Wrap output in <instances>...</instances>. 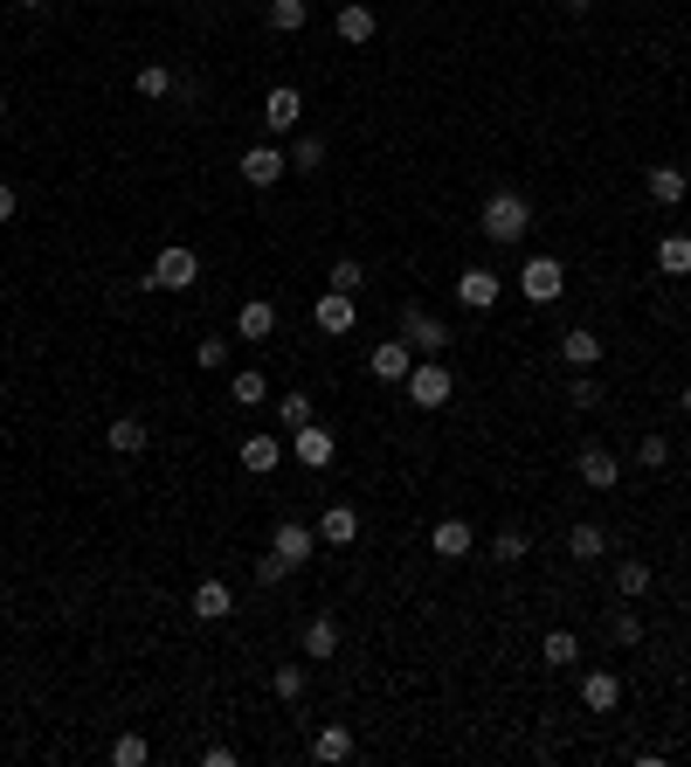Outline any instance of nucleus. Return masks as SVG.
Instances as JSON below:
<instances>
[{
    "mask_svg": "<svg viewBox=\"0 0 691 767\" xmlns=\"http://www.w3.org/2000/svg\"><path fill=\"white\" fill-rule=\"evenodd\" d=\"M477 229H484V242L512 250V242H526V229H533V201H526V194H512V187H498V194L484 201Z\"/></svg>",
    "mask_w": 691,
    "mask_h": 767,
    "instance_id": "1",
    "label": "nucleus"
},
{
    "mask_svg": "<svg viewBox=\"0 0 691 767\" xmlns=\"http://www.w3.org/2000/svg\"><path fill=\"white\" fill-rule=\"evenodd\" d=\"M194 277H201V256L187 250V242H174V250H159V256H153V270H145L139 284H145V291H187Z\"/></svg>",
    "mask_w": 691,
    "mask_h": 767,
    "instance_id": "2",
    "label": "nucleus"
},
{
    "mask_svg": "<svg viewBox=\"0 0 691 767\" xmlns=\"http://www.w3.org/2000/svg\"><path fill=\"white\" fill-rule=\"evenodd\" d=\"M401 387H408V401H415V408H450V395H457V381H450V367H443V360H415Z\"/></svg>",
    "mask_w": 691,
    "mask_h": 767,
    "instance_id": "3",
    "label": "nucleus"
},
{
    "mask_svg": "<svg viewBox=\"0 0 691 767\" xmlns=\"http://www.w3.org/2000/svg\"><path fill=\"white\" fill-rule=\"evenodd\" d=\"M291 457L305 463V471H332V457H340V436H332L325 422H305V429H291Z\"/></svg>",
    "mask_w": 691,
    "mask_h": 767,
    "instance_id": "4",
    "label": "nucleus"
},
{
    "mask_svg": "<svg viewBox=\"0 0 691 767\" xmlns=\"http://www.w3.org/2000/svg\"><path fill=\"white\" fill-rule=\"evenodd\" d=\"M519 291H526L533 305H553V297L567 291V270H560V256H526V270H519Z\"/></svg>",
    "mask_w": 691,
    "mask_h": 767,
    "instance_id": "5",
    "label": "nucleus"
},
{
    "mask_svg": "<svg viewBox=\"0 0 691 767\" xmlns=\"http://www.w3.org/2000/svg\"><path fill=\"white\" fill-rule=\"evenodd\" d=\"M401 340L415 353H428V360H443V353H450V325H443L436 311H401Z\"/></svg>",
    "mask_w": 691,
    "mask_h": 767,
    "instance_id": "6",
    "label": "nucleus"
},
{
    "mask_svg": "<svg viewBox=\"0 0 691 767\" xmlns=\"http://www.w3.org/2000/svg\"><path fill=\"white\" fill-rule=\"evenodd\" d=\"M235 166H242V180H249V187H277V180L291 174V153L270 139V145H249V153H242Z\"/></svg>",
    "mask_w": 691,
    "mask_h": 767,
    "instance_id": "7",
    "label": "nucleus"
},
{
    "mask_svg": "<svg viewBox=\"0 0 691 767\" xmlns=\"http://www.w3.org/2000/svg\"><path fill=\"white\" fill-rule=\"evenodd\" d=\"M574 471H581V484H588V491H615V484H623V457H615V450H602V443H588V450L574 457Z\"/></svg>",
    "mask_w": 691,
    "mask_h": 767,
    "instance_id": "8",
    "label": "nucleus"
},
{
    "mask_svg": "<svg viewBox=\"0 0 691 767\" xmlns=\"http://www.w3.org/2000/svg\"><path fill=\"white\" fill-rule=\"evenodd\" d=\"M297 118H305V98H297L291 84H277L270 98H264V132H270V139H291Z\"/></svg>",
    "mask_w": 691,
    "mask_h": 767,
    "instance_id": "9",
    "label": "nucleus"
},
{
    "mask_svg": "<svg viewBox=\"0 0 691 767\" xmlns=\"http://www.w3.org/2000/svg\"><path fill=\"white\" fill-rule=\"evenodd\" d=\"M311 318H319V332H332V340H346V332L360 325V305H353L346 291H325L319 305H311Z\"/></svg>",
    "mask_w": 691,
    "mask_h": 767,
    "instance_id": "10",
    "label": "nucleus"
},
{
    "mask_svg": "<svg viewBox=\"0 0 691 767\" xmlns=\"http://www.w3.org/2000/svg\"><path fill=\"white\" fill-rule=\"evenodd\" d=\"M367 367H373V381H408V367H415V346L408 340H381L367 353Z\"/></svg>",
    "mask_w": 691,
    "mask_h": 767,
    "instance_id": "11",
    "label": "nucleus"
},
{
    "mask_svg": "<svg viewBox=\"0 0 691 767\" xmlns=\"http://www.w3.org/2000/svg\"><path fill=\"white\" fill-rule=\"evenodd\" d=\"M332 28H340V42L360 49V42H373V35H381V14H373L367 0H340V22H332Z\"/></svg>",
    "mask_w": 691,
    "mask_h": 767,
    "instance_id": "12",
    "label": "nucleus"
},
{
    "mask_svg": "<svg viewBox=\"0 0 691 767\" xmlns=\"http://www.w3.org/2000/svg\"><path fill=\"white\" fill-rule=\"evenodd\" d=\"M498 291H506V284H498V270H463V277H457V305H463V311H491Z\"/></svg>",
    "mask_w": 691,
    "mask_h": 767,
    "instance_id": "13",
    "label": "nucleus"
},
{
    "mask_svg": "<svg viewBox=\"0 0 691 767\" xmlns=\"http://www.w3.org/2000/svg\"><path fill=\"white\" fill-rule=\"evenodd\" d=\"M353 539H360V512H353L346 498L325 504V512H319V547H353Z\"/></svg>",
    "mask_w": 691,
    "mask_h": 767,
    "instance_id": "14",
    "label": "nucleus"
},
{
    "mask_svg": "<svg viewBox=\"0 0 691 767\" xmlns=\"http://www.w3.org/2000/svg\"><path fill=\"white\" fill-rule=\"evenodd\" d=\"M270 332H277V305H270V297H249V305H242V311H235V340H249V346H264V340H270Z\"/></svg>",
    "mask_w": 691,
    "mask_h": 767,
    "instance_id": "15",
    "label": "nucleus"
},
{
    "mask_svg": "<svg viewBox=\"0 0 691 767\" xmlns=\"http://www.w3.org/2000/svg\"><path fill=\"white\" fill-rule=\"evenodd\" d=\"M242 471H249V477H270L277 471V463H284V443H277V436H242Z\"/></svg>",
    "mask_w": 691,
    "mask_h": 767,
    "instance_id": "16",
    "label": "nucleus"
},
{
    "mask_svg": "<svg viewBox=\"0 0 691 767\" xmlns=\"http://www.w3.org/2000/svg\"><path fill=\"white\" fill-rule=\"evenodd\" d=\"M581 705H588V713H615V705H623V678H615V670H588V678H581Z\"/></svg>",
    "mask_w": 691,
    "mask_h": 767,
    "instance_id": "17",
    "label": "nucleus"
},
{
    "mask_svg": "<svg viewBox=\"0 0 691 767\" xmlns=\"http://www.w3.org/2000/svg\"><path fill=\"white\" fill-rule=\"evenodd\" d=\"M194 615H201V623H229V615H235V588L229 581H201L194 588Z\"/></svg>",
    "mask_w": 691,
    "mask_h": 767,
    "instance_id": "18",
    "label": "nucleus"
},
{
    "mask_svg": "<svg viewBox=\"0 0 691 767\" xmlns=\"http://www.w3.org/2000/svg\"><path fill=\"white\" fill-rule=\"evenodd\" d=\"M270 547L297 567V560H311V547H319V526H297V519H284V526L270 533Z\"/></svg>",
    "mask_w": 691,
    "mask_h": 767,
    "instance_id": "19",
    "label": "nucleus"
},
{
    "mask_svg": "<svg viewBox=\"0 0 691 767\" xmlns=\"http://www.w3.org/2000/svg\"><path fill=\"white\" fill-rule=\"evenodd\" d=\"M305 657H311V664H332V657H340V623H332V615H311V623H305Z\"/></svg>",
    "mask_w": 691,
    "mask_h": 767,
    "instance_id": "20",
    "label": "nucleus"
},
{
    "mask_svg": "<svg viewBox=\"0 0 691 767\" xmlns=\"http://www.w3.org/2000/svg\"><path fill=\"white\" fill-rule=\"evenodd\" d=\"M145 443H153V436H145V422H139V416H118V422L104 429V450H111V457H139Z\"/></svg>",
    "mask_w": 691,
    "mask_h": 767,
    "instance_id": "21",
    "label": "nucleus"
},
{
    "mask_svg": "<svg viewBox=\"0 0 691 767\" xmlns=\"http://www.w3.org/2000/svg\"><path fill=\"white\" fill-rule=\"evenodd\" d=\"M691 194V174L684 166H650V201H664V208H678Z\"/></svg>",
    "mask_w": 691,
    "mask_h": 767,
    "instance_id": "22",
    "label": "nucleus"
},
{
    "mask_svg": "<svg viewBox=\"0 0 691 767\" xmlns=\"http://www.w3.org/2000/svg\"><path fill=\"white\" fill-rule=\"evenodd\" d=\"M311 760H353V726H340V719H332V726H319V740H311Z\"/></svg>",
    "mask_w": 691,
    "mask_h": 767,
    "instance_id": "23",
    "label": "nucleus"
},
{
    "mask_svg": "<svg viewBox=\"0 0 691 767\" xmlns=\"http://www.w3.org/2000/svg\"><path fill=\"white\" fill-rule=\"evenodd\" d=\"M615 595H623V602L650 595V560H637V553H623V560H615Z\"/></svg>",
    "mask_w": 691,
    "mask_h": 767,
    "instance_id": "24",
    "label": "nucleus"
},
{
    "mask_svg": "<svg viewBox=\"0 0 691 767\" xmlns=\"http://www.w3.org/2000/svg\"><path fill=\"white\" fill-rule=\"evenodd\" d=\"M560 360H567V367H594V360H602V340H594V332H560Z\"/></svg>",
    "mask_w": 691,
    "mask_h": 767,
    "instance_id": "25",
    "label": "nucleus"
},
{
    "mask_svg": "<svg viewBox=\"0 0 691 767\" xmlns=\"http://www.w3.org/2000/svg\"><path fill=\"white\" fill-rule=\"evenodd\" d=\"M428 547H436L443 560H463V553H471V526H463V519H443V526L428 533Z\"/></svg>",
    "mask_w": 691,
    "mask_h": 767,
    "instance_id": "26",
    "label": "nucleus"
},
{
    "mask_svg": "<svg viewBox=\"0 0 691 767\" xmlns=\"http://www.w3.org/2000/svg\"><path fill=\"white\" fill-rule=\"evenodd\" d=\"M567 553H574V560H602V553H609V533L594 526V519H581V526L567 533Z\"/></svg>",
    "mask_w": 691,
    "mask_h": 767,
    "instance_id": "27",
    "label": "nucleus"
},
{
    "mask_svg": "<svg viewBox=\"0 0 691 767\" xmlns=\"http://www.w3.org/2000/svg\"><path fill=\"white\" fill-rule=\"evenodd\" d=\"M657 270L664 277H691V235H664L657 242Z\"/></svg>",
    "mask_w": 691,
    "mask_h": 767,
    "instance_id": "28",
    "label": "nucleus"
},
{
    "mask_svg": "<svg viewBox=\"0 0 691 767\" xmlns=\"http://www.w3.org/2000/svg\"><path fill=\"white\" fill-rule=\"evenodd\" d=\"M264 22H270L277 35H297V28L311 22V8H305V0H270V14H264Z\"/></svg>",
    "mask_w": 691,
    "mask_h": 767,
    "instance_id": "29",
    "label": "nucleus"
},
{
    "mask_svg": "<svg viewBox=\"0 0 691 767\" xmlns=\"http://www.w3.org/2000/svg\"><path fill=\"white\" fill-rule=\"evenodd\" d=\"M132 90H139V98H153V104L174 98V69H166V63H145L139 77H132Z\"/></svg>",
    "mask_w": 691,
    "mask_h": 767,
    "instance_id": "30",
    "label": "nucleus"
},
{
    "mask_svg": "<svg viewBox=\"0 0 691 767\" xmlns=\"http://www.w3.org/2000/svg\"><path fill=\"white\" fill-rule=\"evenodd\" d=\"M111 760H118V767H145V760H153V746H145L139 733H118V740H111Z\"/></svg>",
    "mask_w": 691,
    "mask_h": 767,
    "instance_id": "31",
    "label": "nucleus"
},
{
    "mask_svg": "<svg viewBox=\"0 0 691 767\" xmlns=\"http://www.w3.org/2000/svg\"><path fill=\"white\" fill-rule=\"evenodd\" d=\"M539 657H547V664H581V643H574L567 629H553L547 643H539Z\"/></svg>",
    "mask_w": 691,
    "mask_h": 767,
    "instance_id": "32",
    "label": "nucleus"
},
{
    "mask_svg": "<svg viewBox=\"0 0 691 767\" xmlns=\"http://www.w3.org/2000/svg\"><path fill=\"white\" fill-rule=\"evenodd\" d=\"M325 166V139H297L291 145V174H319Z\"/></svg>",
    "mask_w": 691,
    "mask_h": 767,
    "instance_id": "33",
    "label": "nucleus"
},
{
    "mask_svg": "<svg viewBox=\"0 0 691 767\" xmlns=\"http://www.w3.org/2000/svg\"><path fill=\"white\" fill-rule=\"evenodd\" d=\"M235 401H242V408L270 401V381H264V373H256V367H242V373H235Z\"/></svg>",
    "mask_w": 691,
    "mask_h": 767,
    "instance_id": "34",
    "label": "nucleus"
},
{
    "mask_svg": "<svg viewBox=\"0 0 691 767\" xmlns=\"http://www.w3.org/2000/svg\"><path fill=\"white\" fill-rule=\"evenodd\" d=\"M270 691H277V699H305V664H277Z\"/></svg>",
    "mask_w": 691,
    "mask_h": 767,
    "instance_id": "35",
    "label": "nucleus"
},
{
    "mask_svg": "<svg viewBox=\"0 0 691 767\" xmlns=\"http://www.w3.org/2000/svg\"><path fill=\"white\" fill-rule=\"evenodd\" d=\"M277 422H284V429H305V422H311V395H297V387H291V395L277 401Z\"/></svg>",
    "mask_w": 691,
    "mask_h": 767,
    "instance_id": "36",
    "label": "nucleus"
},
{
    "mask_svg": "<svg viewBox=\"0 0 691 767\" xmlns=\"http://www.w3.org/2000/svg\"><path fill=\"white\" fill-rule=\"evenodd\" d=\"M491 560H506V567H519V560H526V533H512V526H506V533L491 539Z\"/></svg>",
    "mask_w": 691,
    "mask_h": 767,
    "instance_id": "37",
    "label": "nucleus"
},
{
    "mask_svg": "<svg viewBox=\"0 0 691 767\" xmlns=\"http://www.w3.org/2000/svg\"><path fill=\"white\" fill-rule=\"evenodd\" d=\"M360 284H367V270L353 264V256H340V264H332V291H346V297H353Z\"/></svg>",
    "mask_w": 691,
    "mask_h": 767,
    "instance_id": "38",
    "label": "nucleus"
},
{
    "mask_svg": "<svg viewBox=\"0 0 691 767\" xmlns=\"http://www.w3.org/2000/svg\"><path fill=\"white\" fill-rule=\"evenodd\" d=\"M194 360L208 367V373H215V367H229V340H221V332H208V340L194 346Z\"/></svg>",
    "mask_w": 691,
    "mask_h": 767,
    "instance_id": "39",
    "label": "nucleus"
},
{
    "mask_svg": "<svg viewBox=\"0 0 691 767\" xmlns=\"http://www.w3.org/2000/svg\"><path fill=\"white\" fill-rule=\"evenodd\" d=\"M284 574H291V560L277 553V547H270L264 560H256V581H264V588H277V581H284Z\"/></svg>",
    "mask_w": 691,
    "mask_h": 767,
    "instance_id": "40",
    "label": "nucleus"
},
{
    "mask_svg": "<svg viewBox=\"0 0 691 767\" xmlns=\"http://www.w3.org/2000/svg\"><path fill=\"white\" fill-rule=\"evenodd\" d=\"M637 457L650 463V471H664V463H670V436H643V443H637Z\"/></svg>",
    "mask_w": 691,
    "mask_h": 767,
    "instance_id": "41",
    "label": "nucleus"
},
{
    "mask_svg": "<svg viewBox=\"0 0 691 767\" xmlns=\"http://www.w3.org/2000/svg\"><path fill=\"white\" fill-rule=\"evenodd\" d=\"M609 636H615V643H623V650H629V643H643V623H637V615H629V609H623V615H615V623H609Z\"/></svg>",
    "mask_w": 691,
    "mask_h": 767,
    "instance_id": "42",
    "label": "nucleus"
},
{
    "mask_svg": "<svg viewBox=\"0 0 691 767\" xmlns=\"http://www.w3.org/2000/svg\"><path fill=\"white\" fill-rule=\"evenodd\" d=\"M567 401H574V408H594V401H602V387H594V381H574Z\"/></svg>",
    "mask_w": 691,
    "mask_h": 767,
    "instance_id": "43",
    "label": "nucleus"
},
{
    "mask_svg": "<svg viewBox=\"0 0 691 767\" xmlns=\"http://www.w3.org/2000/svg\"><path fill=\"white\" fill-rule=\"evenodd\" d=\"M0 221H14V187L0 180Z\"/></svg>",
    "mask_w": 691,
    "mask_h": 767,
    "instance_id": "44",
    "label": "nucleus"
},
{
    "mask_svg": "<svg viewBox=\"0 0 691 767\" xmlns=\"http://www.w3.org/2000/svg\"><path fill=\"white\" fill-rule=\"evenodd\" d=\"M8 125H14V104H8V98H0V132H8Z\"/></svg>",
    "mask_w": 691,
    "mask_h": 767,
    "instance_id": "45",
    "label": "nucleus"
},
{
    "mask_svg": "<svg viewBox=\"0 0 691 767\" xmlns=\"http://www.w3.org/2000/svg\"><path fill=\"white\" fill-rule=\"evenodd\" d=\"M594 8V0H567V14H588Z\"/></svg>",
    "mask_w": 691,
    "mask_h": 767,
    "instance_id": "46",
    "label": "nucleus"
},
{
    "mask_svg": "<svg viewBox=\"0 0 691 767\" xmlns=\"http://www.w3.org/2000/svg\"><path fill=\"white\" fill-rule=\"evenodd\" d=\"M684 416H691V387H684Z\"/></svg>",
    "mask_w": 691,
    "mask_h": 767,
    "instance_id": "47",
    "label": "nucleus"
},
{
    "mask_svg": "<svg viewBox=\"0 0 691 767\" xmlns=\"http://www.w3.org/2000/svg\"><path fill=\"white\" fill-rule=\"evenodd\" d=\"M187 8H201V0H187Z\"/></svg>",
    "mask_w": 691,
    "mask_h": 767,
    "instance_id": "48",
    "label": "nucleus"
}]
</instances>
